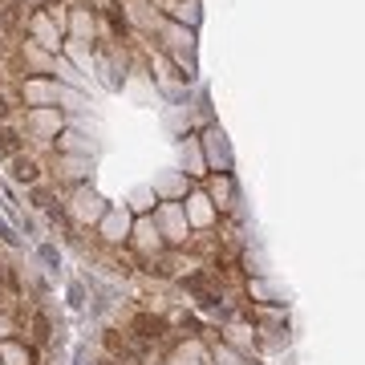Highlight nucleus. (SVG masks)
<instances>
[{"instance_id":"nucleus-1","label":"nucleus","mask_w":365,"mask_h":365,"mask_svg":"<svg viewBox=\"0 0 365 365\" xmlns=\"http://www.w3.org/2000/svg\"><path fill=\"white\" fill-rule=\"evenodd\" d=\"M134 333L143 341H158V337H167V321L163 317H134Z\"/></svg>"},{"instance_id":"nucleus-4","label":"nucleus","mask_w":365,"mask_h":365,"mask_svg":"<svg viewBox=\"0 0 365 365\" xmlns=\"http://www.w3.org/2000/svg\"><path fill=\"white\" fill-rule=\"evenodd\" d=\"M0 150H4V155H16V150H21V134L16 130H0Z\"/></svg>"},{"instance_id":"nucleus-3","label":"nucleus","mask_w":365,"mask_h":365,"mask_svg":"<svg viewBox=\"0 0 365 365\" xmlns=\"http://www.w3.org/2000/svg\"><path fill=\"white\" fill-rule=\"evenodd\" d=\"M13 175L21 182H33L37 179V163H33V158H13Z\"/></svg>"},{"instance_id":"nucleus-7","label":"nucleus","mask_w":365,"mask_h":365,"mask_svg":"<svg viewBox=\"0 0 365 365\" xmlns=\"http://www.w3.org/2000/svg\"><path fill=\"white\" fill-rule=\"evenodd\" d=\"M102 365H114V361H102Z\"/></svg>"},{"instance_id":"nucleus-6","label":"nucleus","mask_w":365,"mask_h":365,"mask_svg":"<svg viewBox=\"0 0 365 365\" xmlns=\"http://www.w3.org/2000/svg\"><path fill=\"white\" fill-rule=\"evenodd\" d=\"M4 118H9V102H4V98H0V122H4Z\"/></svg>"},{"instance_id":"nucleus-2","label":"nucleus","mask_w":365,"mask_h":365,"mask_svg":"<svg viewBox=\"0 0 365 365\" xmlns=\"http://www.w3.org/2000/svg\"><path fill=\"white\" fill-rule=\"evenodd\" d=\"M106 349H110V353H114V357H130V361L134 365H138V361H143V353H138V349H134V345H130V341H126V337H122V333H114V329H110V333H106Z\"/></svg>"},{"instance_id":"nucleus-5","label":"nucleus","mask_w":365,"mask_h":365,"mask_svg":"<svg viewBox=\"0 0 365 365\" xmlns=\"http://www.w3.org/2000/svg\"><path fill=\"white\" fill-rule=\"evenodd\" d=\"M37 337L49 341V321H45V317H37Z\"/></svg>"}]
</instances>
